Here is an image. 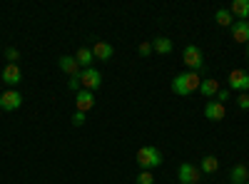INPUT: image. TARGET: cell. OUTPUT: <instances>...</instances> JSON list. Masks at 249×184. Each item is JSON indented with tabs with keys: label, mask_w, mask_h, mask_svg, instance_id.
Listing matches in <instances>:
<instances>
[{
	"label": "cell",
	"mask_w": 249,
	"mask_h": 184,
	"mask_svg": "<svg viewBox=\"0 0 249 184\" xmlns=\"http://www.w3.org/2000/svg\"><path fill=\"white\" fill-rule=\"evenodd\" d=\"M80 87L88 90V92H95L102 87V72L97 67H88L80 72Z\"/></svg>",
	"instance_id": "cell-4"
},
{
	"label": "cell",
	"mask_w": 249,
	"mask_h": 184,
	"mask_svg": "<svg viewBox=\"0 0 249 184\" xmlns=\"http://www.w3.org/2000/svg\"><path fill=\"white\" fill-rule=\"evenodd\" d=\"M0 95H3V83H0Z\"/></svg>",
	"instance_id": "cell-27"
},
{
	"label": "cell",
	"mask_w": 249,
	"mask_h": 184,
	"mask_svg": "<svg viewBox=\"0 0 249 184\" xmlns=\"http://www.w3.org/2000/svg\"><path fill=\"white\" fill-rule=\"evenodd\" d=\"M199 169H202V174H214V172L219 169V159H217L214 154H207V157L199 162Z\"/></svg>",
	"instance_id": "cell-18"
},
{
	"label": "cell",
	"mask_w": 249,
	"mask_h": 184,
	"mask_svg": "<svg viewBox=\"0 0 249 184\" xmlns=\"http://www.w3.org/2000/svg\"><path fill=\"white\" fill-rule=\"evenodd\" d=\"M230 92H232L230 87H219V92H217V97H214V100H217V102H222V105H224V102L230 100Z\"/></svg>",
	"instance_id": "cell-24"
},
{
	"label": "cell",
	"mask_w": 249,
	"mask_h": 184,
	"mask_svg": "<svg viewBox=\"0 0 249 184\" xmlns=\"http://www.w3.org/2000/svg\"><path fill=\"white\" fill-rule=\"evenodd\" d=\"M57 67L65 72L68 77H77L80 72H82V67L77 65V60H75V55H62L60 60H57Z\"/></svg>",
	"instance_id": "cell-12"
},
{
	"label": "cell",
	"mask_w": 249,
	"mask_h": 184,
	"mask_svg": "<svg viewBox=\"0 0 249 184\" xmlns=\"http://www.w3.org/2000/svg\"><path fill=\"white\" fill-rule=\"evenodd\" d=\"M232 40L239 45H249V20H234L232 25Z\"/></svg>",
	"instance_id": "cell-11"
},
{
	"label": "cell",
	"mask_w": 249,
	"mask_h": 184,
	"mask_svg": "<svg viewBox=\"0 0 249 184\" xmlns=\"http://www.w3.org/2000/svg\"><path fill=\"white\" fill-rule=\"evenodd\" d=\"M247 55H249V45H247Z\"/></svg>",
	"instance_id": "cell-28"
},
{
	"label": "cell",
	"mask_w": 249,
	"mask_h": 184,
	"mask_svg": "<svg viewBox=\"0 0 249 184\" xmlns=\"http://www.w3.org/2000/svg\"><path fill=\"white\" fill-rule=\"evenodd\" d=\"M20 105H23V92H18V90H5L3 95H0V110L15 112V110H20Z\"/></svg>",
	"instance_id": "cell-6"
},
{
	"label": "cell",
	"mask_w": 249,
	"mask_h": 184,
	"mask_svg": "<svg viewBox=\"0 0 249 184\" xmlns=\"http://www.w3.org/2000/svg\"><path fill=\"white\" fill-rule=\"evenodd\" d=\"M247 184H249V179H247Z\"/></svg>",
	"instance_id": "cell-29"
},
{
	"label": "cell",
	"mask_w": 249,
	"mask_h": 184,
	"mask_svg": "<svg viewBox=\"0 0 249 184\" xmlns=\"http://www.w3.org/2000/svg\"><path fill=\"white\" fill-rule=\"evenodd\" d=\"M137 52H140L142 57H147L150 52H155V50H152V43H142V45L137 48Z\"/></svg>",
	"instance_id": "cell-25"
},
{
	"label": "cell",
	"mask_w": 249,
	"mask_h": 184,
	"mask_svg": "<svg viewBox=\"0 0 249 184\" xmlns=\"http://www.w3.org/2000/svg\"><path fill=\"white\" fill-rule=\"evenodd\" d=\"M214 20H217L219 28H232V25H234V15L227 10V8H219V10L214 13Z\"/></svg>",
	"instance_id": "cell-20"
},
{
	"label": "cell",
	"mask_w": 249,
	"mask_h": 184,
	"mask_svg": "<svg viewBox=\"0 0 249 184\" xmlns=\"http://www.w3.org/2000/svg\"><path fill=\"white\" fill-rule=\"evenodd\" d=\"M230 13L234 15V20H249V0H234Z\"/></svg>",
	"instance_id": "cell-16"
},
{
	"label": "cell",
	"mask_w": 249,
	"mask_h": 184,
	"mask_svg": "<svg viewBox=\"0 0 249 184\" xmlns=\"http://www.w3.org/2000/svg\"><path fill=\"white\" fill-rule=\"evenodd\" d=\"M177 179H179V184H199L202 182V169L190 165V162H184V165H179V169H177Z\"/></svg>",
	"instance_id": "cell-5"
},
{
	"label": "cell",
	"mask_w": 249,
	"mask_h": 184,
	"mask_svg": "<svg viewBox=\"0 0 249 184\" xmlns=\"http://www.w3.org/2000/svg\"><path fill=\"white\" fill-rule=\"evenodd\" d=\"M162 152L157 150V147H152V145H144V147H140L137 150V165H140V169H155V167H160L162 165Z\"/></svg>",
	"instance_id": "cell-2"
},
{
	"label": "cell",
	"mask_w": 249,
	"mask_h": 184,
	"mask_svg": "<svg viewBox=\"0 0 249 184\" xmlns=\"http://www.w3.org/2000/svg\"><path fill=\"white\" fill-rule=\"evenodd\" d=\"M227 87L237 90V92H247V90H249V72H244V70H232L230 77H227Z\"/></svg>",
	"instance_id": "cell-7"
},
{
	"label": "cell",
	"mask_w": 249,
	"mask_h": 184,
	"mask_svg": "<svg viewBox=\"0 0 249 184\" xmlns=\"http://www.w3.org/2000/svg\"><path fill=\"white\" fill-rule=\"evenodd\" d=\"M152 50H155L157 55H170V52H172V40L164 37V35L155 37V40H152Z\"/></svg>",
	"instance_id": "cell-17"
},
{
	"label": "cell",
	"mask_w": 249,
	"mask_h": 184,
	"mask_svg": "<svg viewBox=\"0 0 249 184\" xmlns=\"http://www.w3.org/2000/svg\"><path fill=\"white\" fill-rule=\"evenodd\" d=\"M72 125H75V127L85 125V112H75V115H72Z\"/></svg>",
	"instance_id": "cell-26"
},
{
	"label": "cell",
	"mask_w": 249,
	"mask_h": 184,
	"mask_svg": "<svg viewBox=\"0 0 249 184\" xmlns=\"http://www.w3.org/2000/svg\"><path fill=\"white\" fill-rule=\"evenodd\" d=\"M204 117L212 119V122H222L227 117V105H222V102H217V100H210L204 105Z\"/></svg>",
	"instance_id": "cell-9"
},
{
	"label": "cell",
	"mask_w": 249,
	"mask_h": 184,
	"mask_svg": "<svg viewBox=\"0 0 249 184\" xmlns=\"http://www.w3.org/2000/svg\"><path fill=\"white\" fill-rule=\"evenodd\" d=\"M247 179H249V167L234 165V169H232V174H230V182H232V184H247Z\"/></svg>",
	"instance_id": "cell-19"
},
{
	"label": "cell",
	"mask_w": 249,
	"mask_h": 184,
	"mask_svg": "<svg viewBox=\"0 0 249 184\" xmlns=\"http://www.w3.org/2000/svg\"><path fill=\"white\" fill-rule=\"evenodd\" d=\"M75 60H77V65H80L82 70H88V67H92V63H95V55H92L90 48L82 45V48L75 52Z\"/></svg>",
	"instance_id": "cell-15"
},
{
	"label": "cell",
	"mask_w": 249,
	"mask_h": 184,
	"mask_svg": "<svg viewBox=\"0 0 249 184\" xmlns=\"http://www.w3.org/2000/svg\"><path fill=\"white\" fill-rule=\"evenodd\" d=\"M182 60H184V67H190L192 72H202L204 70V55H202V50L197 45H184Z\"/></svg>",
	"instance_id": "cell-3"
},
{
	"label": "cell",
	"mask_w": 249,
	"mask_h": 184,
	"mask_svg": "<svg viewBox=\"0 0 249 184\" xmlns=\"http://www.w3.org/2000/svg\"><path fill=\"white\" fill-rule=\"evenodd\" d=\"M0 83L13 85V87L23 83V70H20V65H13V63H8V65L3 67V75H0Z\"/></svg>",
	"instance_id": "cell-8"
},
{
	"label": "cell",
	"mask_w": 249,
	"mask_h": 184,
	"mask_svg": "<svg viewBox=\"0 0 249 184\" xmlns=\"http://www.w3.org/2000/svg\"><path fill=\"white\" fill-rule=\"evenodd\" d=\"M75 105H77V112H90L92 107H95V95L92 92H88V90H80L77 95H75Z\"/></svg>",
	"instance_id": "cell-13"
},
{
	"label": "cell",
	"mask_w": 249,
	"mask_h": 184,
	"mask_svg": "<svg viewBox=\"0 0 249 184\" xmlns=\"http://www.w3.org/2000/svg\"><path fill=\"white\" fill-rule=\"evenodd\" d=\"M237 107L239 110H249V92H239L237 95Z\"/></svg>",
	"instance_id": "cell-22"
},
{
	"label": "cell",
	"mask_w": 249,
	"mask_h": 184,
	"mask_svg": "<svg viewBox=\"0 0 249 184\" xmlns=\"http://www.w3.org/2000/svg\"><path fill=\"white\" fill-rule=\"evenodd\" d=\"M90 50H92L95 60H100V63H107V60H112V55H115V48L110 43H105V40H95Z\"/></svg>",
	"instance_id": "cell-10"
},
{
	"label": "cell",
	"mask_w": 249,
	"mask_h": 184,
	"mask_svg": "<svg viewBox=\"0 0 249 184\" xmlns=\"http://www.w3.org/2000/svg\"><path fill=\"white\" fill-rule=\"evenodd\" d=\"M137 184H155L152 172H147V169H140V174H137Z\"/></svg>",
	"instance_id": "cell-21"
},
{
	"label": "cell",
	"mask_w": 249,
	"mask_h": 184,
	"mask_svg": "<svg viewBox=\"0 0 249 184\" xmlns=\"http://www.w3.org/2000/svg\"><path fill=\"white\" fill-rule=\"evenodd\" d=\"M5 60H10L13 65H18V60H20V52L15 48H5Z\"/></svg>",
	"instance_id": "cell-23"
},
{
	"label": "cell",
	"mask_w": 249,
	"mask_h": 184,
	"mask_svg": "<svg viewBox=\"0 0 249 184\" xmlns=\"http://www.w3.org/2000/svg\"><path fill=\"white\" fill-rule=\"evenodd\" d=\"M199 85H202V75L192 72V70H184L172 80V92L179 95V97H190L192 92L199 90Z\"/></svg>",
	"instance_id": "cell-1"
},
{
	"label": "cell",
	"mask_w": 249,
	"mask_h": 184,
	"mask_svg": "<svg viewBox=\"0 0 249 184\" xmlns=\"http://www.w3.org/2000/svg\"><path fill=\"white\" fill-rule=\"evenodd\" d=\"M199 92H202V97H204V100H214V97H217V92H219V80H214V77L202 80Z\"/></svg>",
	"instance_id": "cell-14"
}]
</instances>
